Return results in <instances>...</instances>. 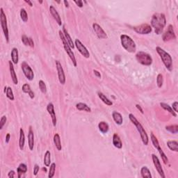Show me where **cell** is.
Instances as JSON below:
<instances>
[{"mask_svg": "<svg viewBox=\"0 0 178 178\" xmlns=\"http://www.w3.org/2000/svg\"><path fill=\"white\" fill-rule=\"evenodd\" d=\"M74 2H75V4H77V6H78L80 8H82V7H83V6H84L83 1H81V0H80V1H74Z\"/></svg>", "mask_w": 178, "mask_h": 178, "instance_id": "cell-46", "label": "cell"}, {"mask_svg": "<svg viewBox=\"0 0 178 178\" xmlns=\"http://www.w3.org/2000/svg\"><path fill=\"white\" fill-rule=\"evenodd\" d=\"M22 42L24 43V45L26 46H29L31 47H34V42L33 41L31 38L27 37V36L22 35Z\"/></svg>", "mask_w": 178, "mask_h": 178, "instance_id": "cell-23", "label": "cell"}, {"mask_svg": "<svg viewBox=\"0 0 178 178\" xmlns=\"http://www.w3.org/2000/svg\"><path fill=\"white\" fill-rule=\"evenodd\" d=\"M93 28L95 33L100 39H105L107 38V35L104 29L99 25L97 23H93Z\"/></svg>", "mask_w": 178, "mask_h": 178, "instance_id": "cell-14", "label": "cell"}, {"mask_svg": "<svg viewBox=\"0 0 178 178\" xmlns=\"http://www.w3.org/2000/svg\"><path fill=\"white\" fill-rule=\"evenodd\" d=\"M134 30L139 34H149L152 32V27L148 24H142L133 28Z\"/></svg>", "mask_w": 178, "mask_h": 178, "instance_id": "cell-9", "label": "cell"}, {"mask_svg": "<svg viewBox=\"0 0 178 178\" xmlns=\"http://www.w3.org/2000/svg\"><path fill=\"white\" fill-rule=\"evenodd\" d=\"M63 33L64 34V36H65V39H66V40L67 41V42H68L69 45H70V47H71V49H74L75 48V44H74L73 41H72V39L71 38V37H70V36L69 35L68 32H67V29H65V25L63 26Z\"/></svg>", "mask_w": 178, "mask_h": 178, "instance_id": "cell-20", "label": "cell"}, {"mask_svg": "<svg viewBox=\"0 0 178 178\" xmlns=\"http://www.w3.org/2000/svg\"><path fill=\"white\" fill-rule=\"evenodd\" d=\"M76 108L80 111H84L86 112H91V109L85 103L80 102L76 105Z\"/></svg>", "mask_w": 178, "mask_h": 178, "instance_id": "cell-29", "label": "cell"}, {"mask_svg": "<svg viewBox=\"0 0 178 178\" xmlns=\"http://www.w3.org/2000/svg\"><path fill=\"white\" fill-rule=\"evenodd\" d=\"M21 67H22V70L24 75L27 77L28 80L31 81L34 80V73L32 69L29 66V64L27 63L25 61H23L21 64Z\"/></svg>", "mask_w": 178, "mask_h": 178, "instance_id": "cell-8", "label": "cell"}, {"mask_svg": "<svg viewBox=\"0 0 178 178\" xmlns=\"http://www.w3.org/2000/svg\"><path fill=\"white\" fill-rule=\"evenodd\" d=\"M10 138H11V135H10V134H7L6 136V143H8L9 142Z\"/></svg>", "mask_w": 178, "mask_h": 178, "instance_id": "cell-49", "label": "cell"}, {"mask_svg": "<svg viewBox=\"0 0 178 178\" xmlns=\"http://www.w3.org/2000/svg\"><path fill=\"white\" fill-rule=\"evenodd\" d=\"M11 59H12L13 63L17 64L19 61V56H18V50L17 48L14 47L11 51Z\"/></svg>", "mask_w": 178, "mask_h": 178, "instance_id": "cell-26", "label": "cell"}, {"mask_svg": "<svg viewBox=\"0 0 178 178\" xmlns=\"http://www.w3.org/2000/svg\"><path fill=\"white\" fill-rule=\"evenodd\" d=\"M141 177L143 178H152L150 171L148 169L147 166H143L141 169Z\"/></svg>", "mask_w": 178, "mask_h": 178, "instance_id": "cell-31", "label": "cell"}, {"mask_svg": "<svg viewBox=\"0 0 178 178\" xmlns=\"http://www.w3.org/2000/svg\"><path fill=\"white\" fill-rule=\"evenodd\" d=\"M6 120H7V118H6V116H3L1 118V120H0V129H2L4 127V125L6 123Z\"/></svg>", "mask_w": 178, "mask_h": 178, "instance_id": "cell-43", "label": "cell"}, {"mask_svg": "<svg viewBox=\"0 0 178 178\" xmlns=\"http://www.w3.org/2000/svg\"><path fill=\"white\" fill-rule=\"evenodd\" d=\"M27 165L24 164H20V166H18V169H17V172H18V177H21V175L22 174L25 173H27Z\"/></svg>", "mask_w": 178, "mask_h": 178, "instance_id": "cell-28", "label": "cell"}, {"mask_svg": "<svg viewBox=\"0 0 178 178\" xmlns=\"http://www.w3.org/2000/svg\"><path fill=\"white\" fill-rule=\"evenodd\" d=\"M129 120L132 122L133 124L136 126V129H137L138 131L140 134V136H141V139H142L143 144H144L145 146H148V143H149V138H148L147 133H146V130L143 128L142 125L139 123V121L136 119V117L134 116L132 113H129Z\"/></svg>", "mask_w": 178, "mask_h": 178, "instance_id": "cell-2", "label": "cell"}, {"mask_svg": "<svg viewBox=\"0 0 178 178\" xmlns=\"http://www.w3.org/2000/svg\"><path fill=\"white\" fill-rule=\"evenodd\" d=\"M167 146L171 150L177 152H178V143L176 141H169Z\"/></svg>", "mask_w": 178, "mask_h": 178, "instance_id": "cell-30", "label": "cell"}, {"mask_svg": "<svg viewBox=\"0 0 178 178\" xmlns=\"http://www.w3.org/2000/svg\"><path fill=\"white\" fill-rule=\"evenodd\" d=\"M113 145L114 147H116L118 149H121L123 148V143H122L121 139L120 136H118V134H114L113 136Z\"/></svg>", "mask_w": 178, "mask_h": 178, "instance_id": "cell-19", "label": "cell"}, {"mask_svg": "<svg viewBox=\"0 0 178 178\" xmlns=\"http://www.w3.org/2000/svg\"><path fill=\"white\" fill-rule=\"evenodd\" d=\"M151 25L156 34H161L166 25V19L163 13H154L151 20Z\"/></svg>", "mask_w": 178, "mask_h": 178, "instance_id": "cell-1", "label": "cell"}, {"mask_svg": "<svg viewBox=\"0 0 178 178\" xmlns=\"http://www.w3.org/2000/svg\"><path fill=\"white\" fill-rule=\"evenodd\" d=\"M38 85H39V88H40V91L42 92V93H47V86H46L45 83L43 82L42 80H40L38 82Z\"/></svg>", "mask_w": 178, "mask_h": 178, "instance_id": "cell-41", "label": "cell"}, {"mask_svg": "<svg viewBox=\"0 0 178 178\" xmlns=\"http://www.w3.org/2000/svg\"><path fill=\"white\" fill-rule=\"evenodd\" d=\"M93 72H94V74H95L96 77H99V78H101V74H100V72H99L98 70H93Z\"/></svg>", "mask_w": 178, "mask_h": 178, "instance_id": "cell-48", "label": "cell"}, {"mask_svg": "<svg viewBox=\"0 0 178 178\" xmlns=\"http://www.w3.org/2000/svg\"><path fill=\"white\" fill-rule=\"evenodd\" d=\"M0 22H1V26L2 28V31L4 32V36L6 38V42H9V29H8L7 25V19H6V14L4 13V9L2 8L0 9Z\"/></svg>", "mask_w": 178, "mask_h": 178, "instance_id": "cell-7", "label": "cell"}, {"mask_svg": "<svg viewBox=\"0 0 178 178\" xmlns=\"http://www.w3.org/2000/svg\"><path fill=\"white\" fill-rule=\"evenodd\" d=\"M54 143L55 144L56 148L59 151H61L62 149L61 142V138L59 134H55L54 136Z\"/></svg>", "mask_w": 178, "mask_h": 178, "instance_id": "cell-27", "label": "cell"}, {"mask_svg": "<svg viewBox=\"0 0 178 178\" xmlns=\"http://www.w3.org/2000/svg\"><path fill=\"white\" fill-rule=\"evenodd\" d=\"M157 150L159 152V154H160L161 159H162V161H164V164H167L168 163H169V159H168L167 156H166V154H165V153L164 152V151H163V150L161 149V147H159L157 149Z\"/></svg>", "mask_w": 178, "mask_h": 178, "instance_id": "cell-36", "label": "cell"}, {"mask_svg": "<svg viewBox=\"0 0 178 178\" xmlns=\"http://www.w3.org/2000/svg\"><path fill=\"white\" fill-rule=\"evenodd\" d=\"M63 3H64V4H65V7H67V8H68V7H69V3H68V1H63Z\"/></svg>", "mask_w": 178, "mask_h": 178, "instance_id": "cell-52", "label": "cell"}, {"mask_svg": "<svg viewBox=\"0 0 178 178\" xmlns=\"http://www.w3.org/2000/svg\"><path fill=\"white\" fill-rule=\"evenodd\" d=\"M172 106H173V109L174 110V111L175 112V113H177V106H178V103H177V102H173V105H172Z\"/></svg>", "mask_w": 178, "mask_h": 178, "instance_id": "cell-45", "label": "cell"}, {"mask_svg": "<svg viewBox=\"0 0 178 178\" xmlns=\"http://www.w3.org/2000/svg\"><path fill=\"white\" fill-rule=\"evenodd\" d=\"M15 174H16V173H15L13 171H9V173H8V177H9V178L14 177H15Z\"/></svg>", "mask_w": 178, "mask_h": 178, "instance_id": "cell-47", "label": "cell"}, {"mask_svg": "<svg viewBox=\"0 0 178 178\" xmlns=\"http://www.w3.org/2000/svg\"><path fill=\"white\" fill-rule=\"evenodd\" d=\"M166 129L172 134H177L178 132V125H173L166 127Z\"/></svg>", "mask_w": 178, "mask_h": 178, "instance_id": "cell-35", "label": "cell"}, {"mask_svg": "<svg viewBox=\"0 0 178 178\" xmlns=\"http://www.w3.org/2000/svg\"><path fill=\"white\" fill-rule=\"evenodd\" d=\"M47 111H48L49 114L50 115L51 118H52V123L54 127H56L57 125V117H56V113L55 111H54V107L52 103H49L47 106Z\"/></svg>", "mask_w": 178, "mask_h": 178, "instance_id": "cell-15", "label": "cell"}, {"mask_svg": "<svg viewBox=\"0 0 178 178\" xmlns=\"http://www.w3.org/2000/svg\"><path fill=\"white\" fill-rule=\"evenodd\" d=\"M50 163H51V153L50 152L47 150L45 152L44 156V164L47 167L50 166Z\"/></svg>", "mask_w": 178, "mask_h": 178, "instance_id": "cell-34", "label": "cell"}, {"mask_svg": "<svg viewBox=\"0 0 178 178\" xmlns=\"http://www.w3.org/2000/svg\"><path fill=\"white\" fill-rule=\"evenodd\" d=\"M25 1L26 3H27L28 4H29V6H30L31 7H32V6H33V4H32V2H31V1H29V0H28V1H27V0H25V1Z\"/></svg>", "mask_w": 178, "mask_h": 178, "instance_id": "cell-51", "label": "cell"}, {"mask_svg": "<svg viewBox=\"0 0 178 178\" xmlns=\"http://www.w3.org/2000/svg\"><path fill=\"white\" fill-rule=\"evenodd\" d=\"M152 159L153 164H154V166H155V169L156 171H157V172L159 173V175H160L162 178L166 177V176H165L164 175V170L162 169V166H161V164L160 161H159V158H158L155 154H152Z\"/></svg>", "mask_w": 178, "mask_h": 178, "instance_id": "cell-12", "label": "cell"}, {"mask_svg": "<svg viewBox=\"0 0 178 178\" xmlns=\"http://www.w3.org/2000/svg\"><path fill=\"white\" fill-rule=\"evenodd\" d=\"M160 106L162 107L163 109H164V110H166V111H169L171 114H172L173 116L176 117L177 116V113H175V112L174 111V110L173 109V108L171 107V106H169L168 104H166V103H164V102H161L160 103Z\"/></svg>", "mask_w": 178, "mask_h": 178, "instance_id": "cell-32", "label": "cell"}, {"mask_svg": "<svg viewBox=\"0 0 178 178\" xmlns=\"http://www.w3.org/2000/svg\"><path fill=\"white\" fill-rule=\"evenodd\" d=\"M49 11H50V13L52 16V17L54 18V19L55 20L56 22H57V24H58L59 26H61L62 24L61 18L59 13L57 12V11L56 10L55 8H54L53 6H49Z\"/></svg>", "mask_w": 178, "mask_h": 178, "instance_id": "cell-16", "label": "cell"}, {"mask_svg": "<svg viewBox=\"0 0 178 178\" xmlns=\"http://www.w3.org/2000/svg\"><path fill=\"white\" fill-rule=\"evenodd\" d=\"M151 141H152V143L153 146H154V147L155 148L156 150L160 147V145H159V141H158L157 138H156V136H154L152 133H151Z\"/></svg>", "mask_w": 178, "mask_h": 178, "instance_id": "cell-37", "label": "cell"}, {"mask_svg": "<svg viewBox=\"0 0 178 178\" xmlns=\"http://www.w3.org/2000/svg\"><path fill=\"white\" fill-rule=\"evenodd\" d=\"M22 91L24 92V93L29 94V97H30L31 99L34 98V97H35L34 93L32 91V90H31V86L28 84H24L22 86Z\"/></svg>", "mask_w": 178, "mask_h": 178, "instance_id": "cell-22", "label": "cell"}, {"mask_svg": "<svg viewBox=\"0 0 178 178\" xmlns=\"http://www.w3.org/2000/svg\"><path fill=\"white\" fill-rule=\"evenodd\" d=\"M98 128H99V130H100L102 133L106 134L108 132L109 129V125L107 124L106 122L102 121V122H100V123H99Z\"/></svg>", "mask_w": 178, "mask_h": 178, "instance_id": "cell-25", "label": "cell"}, {"mask_svg": "<svg viewBox=\"0 0 178 178\" xmlns=\"http://www.w3.org/2000/svg\"><path fill=\"white\" fill-rule=\"evenodd\" d=\"M39 169H40V168H39L38 165L35 164V166H34V175H37L38 173L39 172Z\"/></svg>", "mask_w": 178, "mask_h": 178, "instance_id": "cell-44", "label": "cell"}, {"mask_svg": "<svg viewBox=\"0 0 178 178\" xmlns=\"http://www.w3.org/2000/svg\"><path fill=\"white\" fill-rule=\"evenodd\" d=\"M56 67H57V72H58V77L59 82L62 85H64L65 84V76L64 73V70L63 69V67L61 64V63L59 61H56Z\"/></svg>", "mask_w": 178, "mask_h": 178, "instance_id": "cell-13", "label": "cell"}, {"mask_svg": "<svg viewBox=\"0 0 178 178\" xmlns=\"http://www.w3.org/2000/svg\"><path fill=\"white\" fill-rule=\"evenodd\" d=\"M28 143H29V149L33 150L34 147V134L31 126L29 127V132H28Z\"/></svg>", "mask_w": 178, "mask_h": 178, "instance_id": "cell-17", "label": "cell"}, {"mask_svg": "<svg viewBox=\"0 0 178 178\" xmlns=\"http://www.w3.org/2000/svg\"><path fill=\"white\" fill-rule=\"evenodd\" d=\"M112 117H113V119L115 121V123L117 125H122L123 123V118L122 115L120 113L117 111H113L112 113Z\"/></svg>", "mask_w": 178, "mask_h": 178, "instance_id": "cell-21", "label": "cell"}, {"mask_svg": "<svg viewBox=\"0 0 178 178\" xmlns=\"http://www.w3.org/2000/svg\"><path fill=\"white\" fill-rule=\"evenodd\" d=\"M136 108H137V109H138V110H139V111H141V113H143H143H144V112H143V109H142V108H141V106H140V105H136Z\"/></svg>", "mask_w": 178, "mask_h": 178, "instance_id": "cell-50", "label": "cell"}, {"mask_svg": "<svg viewBox=\"0 0 178 178\" xmlns=\"http://www.w3.org/2000/svg\"><path fill=\"white\" fill-rule=\"evenodd\" d=\"M55 170H56V164L55 163H52V164L50 165V168H49V175H48L49 178H52L54 177V174H55Z\"/></svg>", "mask_w": 178, "mask_h": 178, "instance_id": "cell-38", "label": "cell"}, {"mask_svg": "<svg viewBox=\"0 0 178 178\" xmlns=\"http://www.w3.org/2000/svg\"><path fill=\"white\" fill-rule=\"evenodd\" d=\"M163 82H164V78H163V75L161 74H159L156 77V84L159 88H161L163 86Z\"/></svg>", "mask_w": 178, "mask_h": 178, "instance_id": "cell-42", "label": "cell"}, {"mask_svg": "<svg viewBox=\"0 0 178 178\" xmlns=\"http://www.w3.org/2000/svg\"><path fill=\"white\" fill-rule=\"evenodd\" d=\"M98 97L100 98V100H101L105 104V105H108V106H111V105H113V102H112L111 100H109V99L106 97V95H104L102 93H101V92H99V93H98Z\"/></svg>", "mask_w": 178, "mask_h": 178, "instance_id": "cell-33", "label": "cell"}, {"mask_svg": "<svg viewBox=\"0 0 178 178\" xmlns=\"http://www.w3.org/2000/svg\"><path fill=\"white\" fill-rule=\"evenodd\" d=\"M24 142H25V136H24V133L23 129L21 128L20 129V140H19V147L21 150L24 149Z\"/></svg>", "mask_w": 178, "mask_h": 178, "instance_id": "cell-24", "label": "cell"}, {"mask_svg": "<svg viewBox=\"0 0 178 178\" xmlns=\"http://www.w3.org/2000/svg\"><path fill=\"white\" fill-rule=\"evenodd\" d=\"M59 37H60V38L61 39L62 43H63V47H64V49H65V52H66L67 55H68V57H70V59H71V61H72V63H73L74 66L76 67L77 65V60H76L75 54H74L73 52H72L71 47H70L68 42H67L66 39H65V36H64V34H63V31H59Z\"/></svg>", "mask_w": 178, "mask_h": 178, "instance_id": "cell-5", "label": "cell"}, {"mask_svg": "<svg viewBox=\"0 0 178 178\" xmlns=\"http://www.w3.org/2000/svg\"><path fill=\"white\" fill-rule=\"evenodd\" d=\"M9 69H10V74H11V79H12L13 82L15 85H17L18 84V80L17 78V75H16V72H15L13 65V62L11 61H9Z\"/></svg>", "mask_w": 178, "mask_h": 178, "instance_id": "cell-18", "label": "cell"}, {"mask_svg": "<svg viewBox=\"0 0 178 178\" xmlns=\"http://www.w3.org/2000/svg\"><path fill=\"white\" fill-rule=\"evenodd\" d=\"M75 45L76 46V47H77V49H78L79 52H80L81 54H82V56H84V57H85V58L86 59L89 58L90 53H89L88 49H86V47L82 44V42H81L79 39H76L75 40Z\"/></svg>", "mask_w": 178, "mask_h": 178, "instance_id": "cell-11", "label": "cell"}, {"mask_svg": "<svg viewBox=\"0 0 178 178\" xmlns=\"http://www.w3.org/2000/svg\"><path fill=\"white\" fill-rule=\"evenodd\" d=\"M6 97L11 100H14V95H13V92L12 88L11 87H8L7 88V90L6 92Z\"/></svg>", "mask_w": 178, "mask_h": 178, "instance_id": "cell-40", "label": "cell"}, {"mask_svg": "<svg viewBox=\"0 0 178 178\" xmlns=\"http://www.w3.org/2000/svg\"><path fill=\"white\" fill-rule=\"evenodd\" d=\"M176 38L174 30H173V27L171 24L169 25L168 27L167 31L163 34L162 36V39L164 42H168L171 40H174Z\"/></svg>", "mask_w": 178, "mask_h": 178, "instance_id": "cell-10", "label": "cell"}, {"mask_svg": "<svg viewBox=\"0 0 178 178\" xmlns=\"http://www.w3.org/2000/svg\"><path fill=\"white\" fill-rule=\"evenodd\" d=\"M120 41H121L122 46L123 47L127 52L130 53H134L136 50V46L134 41L131 39L129 36L123 34L120 36Z\"/></svg>", "mask_w": 178, "mask_h": 178, "instance_id": "cell-3", "label": "cell"}, {"mask_svg": "<svg viewBox=\"0 0 178 178\" xmlns=\"http://www.w3.org/2000/svg\"><path fill=\"white\" fill-rule=\"evenodd\" d=\"M136 59L139 63L146 66L150 65L153 61L151 56L144 52H138L136 54Z\"/></svg>", "mask_w": 178, "mask_h": 178, "instance_id": "cell-6", "label": "cell"}, {"mask_svg": "<svg viewBox=\"0 0 178 178\" xmlns=\"http://www.w3.org/2000/svg\"><path fill=\"white\" fill-rule=\"evenodd\" d=\"M20 17L23 22H27L28 21V15L25 9H22L20 10Z\"/></svg>", "mask_w": 178, "mask_h": 178, "instance_id": "cell-39", "label": "cell"}, {"mask_svg": "<svg viewBox=\"0 0 178 178\" xmlns=\"http://www.w3.org/2000/svg\"><path fill=\"white\" fill-rule=\"evenodd\" d=\"M156 51L164 63V65L168 70H171L173 68V59L171 56L160 47H156Z\"/></svg>", "mask_w": 178, "mask_h": 178, "instance_id": "cell-4", "label": "cell"}]
</instances>
